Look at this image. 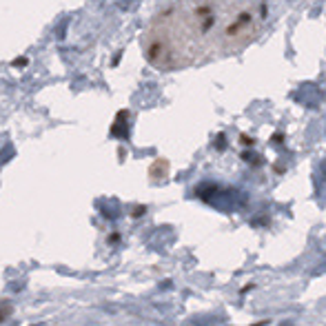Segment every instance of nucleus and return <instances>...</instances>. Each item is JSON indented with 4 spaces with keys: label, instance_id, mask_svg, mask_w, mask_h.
<instances>
[{
    "label": "nucleus",
    "instance_id": "nucleus-1",
    "mask_svg": "<svg viewBox=\"0 0 326 326\" xmlns=\"http://www.w3.org/2000/svg\"><path fill=\"white\" fill-rule=\"evenodd\" d=\"M262 2H175L155 13L142 36V51L158 69H184L235 53L260 36Z\"/></svg>",
    "mask_w": 326,
    "mask_h": 326
}]
</instances>
